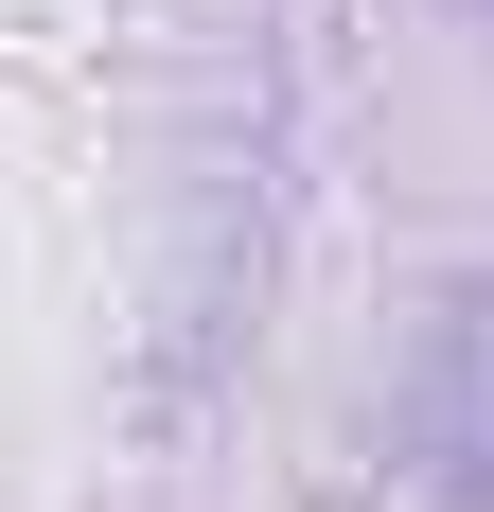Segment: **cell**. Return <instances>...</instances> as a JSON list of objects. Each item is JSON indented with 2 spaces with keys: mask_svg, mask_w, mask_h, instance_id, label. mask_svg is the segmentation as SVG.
Here are the masks:
<instances>
[{
  "mask_svg": "<svg viewBox=\"0 0 494 512\" xmlns=\"http://www.w3.org/2000/svg\"><path fill=\"white\" fill-rule=\"evenodd\" d=\"M424 460L459 512H494V283L442 301V336H424Z\"/></svg>",
  "mask_w": 494,
  "mask_h": 512,
  "instance_id": "6da1fadb",
  "label": "cell"
}]
</instances>
